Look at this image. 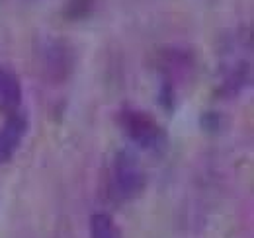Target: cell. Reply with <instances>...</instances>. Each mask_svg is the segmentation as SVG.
Segmentation results:
<instances>
[{
    "mask_svg": "<svg viewBox=\"0 0 254 238\" xmlns=\"http://www.w3.org/2000/svg\"><path fill=\"white\" fill-rule=\"evenodd\" d=\"M92 2H94V0H68V2H66V8H64L66 18H70V20L84 18V16L90 12Z\"/></svg>",
    "mask_w": 254,
    "mask_h": 238,
    "instance_id": "cell-7",
    "label": "cell"
},
{
    "mask_svg": "<svg viewBox=\"0 0 254 238\" xmlns=\"http://www.w3.org/2000/svg\"><path fill=\"white\" fill-rule=\"evenodd\" d=\"M124 133L131 143L145 150H160L166 145V133L157 119L143 110H124L120 116Z\"/></svg>",
    "mask_w": 254,
    "mask_h": 238,
    "instance_id": "cell-2",
    "label": "cell"
},
{
    "mask_svg": "<svg viewBox=\"0 0 254 238\" xmlns=\"http://www.w3.org/2000/svg\"><path fill=\"white\" fill-rule=\"evenodd\" d=\"M20 102H22V86L18 76L12 70L0 66V112L12 114L18 110Z\"/></svg>",
    "mask_w": 254,
    "mask_h": 238,
    "instance_id": "cell-5",
    "label": "cell"
},
{
    "mask_svg": "<svg viewBox=\"0 0 254 238\" xmlns=\"http://www.w3.org/2000/svg\"><path fill=\"white\" fill-rule=\"evenodd\" d=\"M70 49L63 41H49L43 49L45 55V70L53 78H63L70 70Z\"/></svg>",
    "mask_w": 254,
    "mask_h": 238,
    "instance_id": "cell-4",
    "label": "cell"
},
{
    "mask_svg": "<svg viewBox=\"0 0 254 238\" xmlns=\"http://www.w3.org/2000/svg\"><path fill=\"white\" fill-rule=\"evenodd\" d=\"M145 183H147V178H145V172L139 166L137 158L133 154H129L127 150L120 152L112 166V174H110L112 199L118 203L131 201L143 193Z\"/></svg>",
    "mask_w": 254,
    "mask_h": 238,
    "instance_id": "cell-1",
    "label": "cell"
},
{
    "mask_svg": "<svg viewBox=\"0 0 254 238\" xmlns=\"http://www.w3.org/2000/svg\"><path fill=\"white\" fill-rule=\"evenodd\" d=\"M28 133V118L22 112L8 114L6 123L0 127V164H6L20 147Z\"/></svg>",
    "mask_w": 254,
    "mask_h": 238,
    "instance_id": "cell-3",
    "label": "cell"
},
{
    "mask_svg": "<svg viewBox=\"0 0 254 238\" xmlns=\"http://www.w3.org/2000/svg\"><path fill=\"white\" fill-rule=\"evenodd\" d=\"M90 238H122L108 213H94L90 219Z\"/></svg>",
    "mask_w": 254,
    "mask_h": 238,
    "instance_id": "cell-6",
    "label": "cell"
}]
</instances>
